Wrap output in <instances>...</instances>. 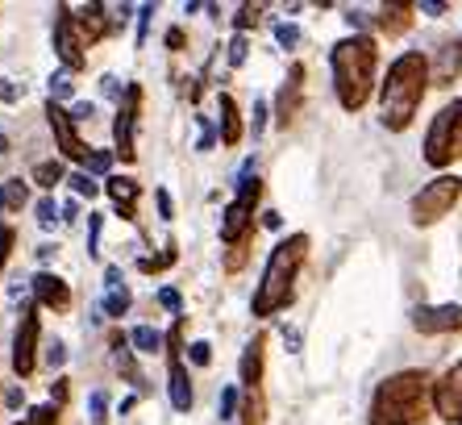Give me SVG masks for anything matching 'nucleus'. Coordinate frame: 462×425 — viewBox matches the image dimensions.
<instances>
[{"label":"nucleus","mask_w":462,"mask_h":425,"mask_svg":"<svg viewBox=\"0 0 462 425\" xmlns=\"http://www.w3.org/2000/svg\"><path fill=\"white\" fill-rule=\"evenodd\" d=\"M105 192L108 200L117 205V213L125 221H138V197H142V184L138 180H129V175H108L105 180Z\"/></svg>","instance_id":"f3484780"},{"label":"nucleus","mask_w":462,"mask_h":425,"mask_svg":"<svg viewBox=\"0 0 462 425\" xmlns=\"http://www.w3.org/2000/svg\"><path fill=\"white\" fill-rule=\"evenodd\" d=\"M217 105H221V142H226V146H237V142H242V113H237V100L226 92Z\"/></svg>","instance_id":"412c9836"},{"label":"nucleus","mask_w":462,"mask_h":425,"mask_svg":"<svg viewBox=\"0 0 462 425\" xmlns=\"http://www.w3.org/2000/svg\"><path fill=\"white\" fill-rule=\"evenodd\" d=\"M283 338H288L291 350H300V334H296V329H283Z\"/></svg>","instance_id":"680f3d73"},{"label":"nucleus","mask_w":462,"mask_h":425,"mask_svg":"<svg viewBox=\"0 0 462 425\" xmlns=\"http://www.w3.org/2000/svg\"><path fill=\"white\" fill-rule=\"evenodd\" d=\"M458 200H462V180L458 175H438V180H430V184L409 200V217H412V226H420V229L438 226L441 217H450Z\"/></svg>","instance_id":"0eeeda50"},{"label":"nucleus","mask_w":462,"mask_h":425,"mask_svg":"<svg viewBox=\"0 0 462 425\" xmlns=\"http://www.w3.org/2000/svg\"><path fill=\"white\" fill-rule=\"evenodd\" d=\"M76 213H79V205H76V200H67V205H63V221H71Z\"/></svg>","instance_id":"e2e57ef3"},{"label":"nucleus","mask_w":462,"mask_h":425,"mask_svg":"<svg viewBox=\"0 0 462 425\" xmlns=\"http://www.w3.org/2000/svg\"><path fill=\"white\" fill-rule=\"evenodd\" d=\"M30 288H33V300L42 309H54V313H67V309H71V288H67V280H59L54 272H38Z\"/></svg>","instance_id":"2eb2a0df"},{"label":"nucleus","mask_w":462,"mask_h":425,"mask_svg":"<svg viewBox=\"0 0 462 425\" xmlns=\"http://www.w3.org/2000/svg\"><path fill=\"white\" fill-rule=\"evenodd\" d=\"M250 55V42H246V33H237L234 42H229V67H242Z\"/></svg>","instance_id":"ea45409f"},{"label":"nucleus","mask_w":462,"mask_h":425,"mask_svg":"<svg viewBox=\"0 0 462 425\" xmlns=\"http://www.w3.org/2000/svg\"><path fill=\"white\" fill-rule=\"evenodd\" d=\"M433 404V375L420 367L396 371L371 396V425H417Z\"/></svg>","instance_id":"20e7f679"},{"label":"nucleus","mask_w":462,"mask_h":425,"mask_svg":"<svg viewBox=\"0 0 462 425\" xmlns=\"http://www.w3.org/2000/svg\"><path fill=\"white\" fill-rule=\"evenodd\" d=\"M105 13H108V5H84V9L76 13V25H79L84 46H97L108 30H117V17H105Z\"/></svg>","instance_id":"a211bd4d"},{"label":"nucleus","mask_w":462,"mask_h":425,"mask_svg":"<svg viewBox=\"0 0 462 425\" xmlns=\"http://www.w3.org/2000/svg\"><path fill=\"white\" fill-rule=\"evenodd\" d=\"M188 359H192L196 367H208V363H213V346H208V342H192V346H188Z\"/></svg>","instance_id":"a19ab883"},{"label":"nucleus","mask_w":462,"mask_h":425,"mask_svg":"<svg viewBox=\"0 0 462 425\" xmlns=\"http://www.w3.org/2000/svg\"><path fill=\"white\" fill-rule=\"evenodd\" d=\"M167 388H171V409L188 413L196 396H192V375H188L183 359H171V363H167Z\"/></svg>","instance_id":"6ab92c4d"},{"label":"nucleus","mask_w":462,"mask_h":425,"mask_svg":"<svg viewBox=\"0 0 462 425\" xmlns=\"http://www.w3.org/2000/svg\"><path fill=\"white\" fill-rule=\"evenodd\" d=\"M25 200H30V188L22 180H9V184H0V213H22Z\"/></svg>","instance_id":"b1692460"},{"label":"nucleus","mask_w":462,"mask_h":425,"mask_svg":"<svg viewBox=\"0 0 462 425\" xmlns=\"http://www.w3.org/2000/svg\"><path fill=\"white\" fill-rule=\"evenodd\" d=\"M430 84H433V63L420 51H404L396 63L387 67L383 84H379V121H383V130L392 134L409 130Z\"/></svg>","instance_id":"f257e3e1"},{"label":"nucleus","mask_w":462,"mask_h":425,"mask_svg":"<svg viewBox=\"0 0 462 425\" xmlns=\"http://www.w3.org/2000/svg\"><path fill=\"white\" fill-rule=\"evenodd\" d=\"M46 363H51V367H63V363H67L63 342H54V346H46Z\"/></svg>","instance_id":"3c124183"},{"label":"nucleus","mask_w":462,"mask_h":425,"mask_svg":"<svg viewBox=\"0 0 462 425\" xmlns=\"http://www.w3.org/2000/svg\"><path fill=\"white\" fill-rule=\"evenodd\" d=\"M183 42H188V38H183L180 25H175V30H167V46H171V51H183Z\"/></svg>","instance_id":"6e6d98bb"},{"label":"nucleus","mask_w":462,"mask_h":425,"mask_svg":"<svg viewBox=\"0 0 462 425\" xmlns=\"http://www.w3.org/2000/svg\"><path fill=\"white\" fill-rule=\"evenodd\" d=\"M100 229H105V213H88V254H100Z\"/></svg>","instance_id":"72a5a7b5"},{"label":"nucleus","mask_w":462,"mask_h":425,"mask_svg":"<svg viewBox=\"0 0 462 425\" xmlns=\"http://www.w3.org/2000/svg\"><path fill=\"white\" fill-rule=\"evenodd\" d=\"M138 113H142V84H129L117 105V121H113V138H117V151L113 154H121V163H134V159H138V142H134Z\"/></svg>","instance_id":"9d476101"},{"label":"nucleus","mask_w":462,"mask_h":425,"mask_svg":"<svg viewBox=\"0 0 462 425\" xmlns=\"http://www.w3.org/2000/svg\"><path fill=\"white\" fill-rule=\"evenodd\" d=\"M108 167H113V151H92V159H88V175H105L108 180Z\"/></svg>","instance_id":"4c0bfd02"},{"label":"nucleus","mask_w":462,"mask_h":425,"mask_svg":"<svg viewBox=\"0 0 462 425\" xmlns=\"http://www.w3.org/2000/svg\"><path fill=\"white\" fill-rule=\"evenodd\" d=\"M250 242H254V238H246V242H237V246H229V254H226V272H229V275H237L242 267H246V259H250Z\"/></svg>","instance_id":"c756f323"},{"label":"nucleus","mask_w":462,"mask_h":425,"mask_svg":"<svg viewBox=\"0 0 462 425\" xmlns=\"http://www.w3.org/2000/svg\"><path fill=\"white\" fill-rule=\"evenodd\" d=\"M304 63H291L288 67V79H283L280 97H275V121H280L283 130H288L291 121H296V113H300V100H304Z\"/></svg>","instance_id":"4468645a"},{"label":"nucleus","mask_w":462,"mask_h":425,"mask_svg":"<svg viewBox=\"0 0 462 425\" xmlns=\"http://www.w3.org/2000/svg\"><path fill=\"white\" fill-rule=\"evenodd\" d=\"M309 234H288V238L271 251L267 267H263V280L254 288V300H250V313L254 317H275L296 300V280H300V267L309 259Z\"/></svg>","instance_id":"7ed1b4c3"},{"label":"nucleus","mask_w":462,"mask_h":425,"mask_svg":"<svg viewBox=\"0 0 462 425\" xmlns=\"http://www.w3.org/2000/svg\"><path fill=\"white\" fill-rule=\"evenodd\" d=\"M92 421L97 425L108 421V393H92Z\"/></svg>","instance_id":"79ce46f5"},{"label":"nucleus","mask_w":462,"mask_h":425,"mask_svg":"<svg viewBox=\"0 0 462 425\" xmlns=\"http://www.w3.org/2000/svg\"><path fill=\"white\" fill-rule=\"evenodd\" d=\"M433 413H438L441 421L462 425V363L446 367L438 380H433Z\"/></svg>","instance_id":"9b49d317"},{"label":"nucleus","mask_w":462,"mask_h":425,"mask_svg":"<svg viewBox=\"0 0 462 425\" xmlns=\"http://www.w3.org/2000/svg\"><path fill=\"white\" fill-rule=\"evenodd\" d=\"M5 404H9V409H22V404H25V388H9V393H5Z\"/></svg>","instance_id":"5fc2aeb1"},{"label":"nucleus","mask_w":462,"mask_h":425,"mask_svg":"<svg viewBox=\"0 0 462 425\" xmlns=\"http://www.w3.org/2000/svg\"><path fill=\"white\" fill-rule=\"evenodd\" d=\"M151 17H154V5H142V9H138V46L146 42V30H151Z\"/></svg>","instance_id":"a18cd8bd"},{"label":"nucleus","mask_w":462,"mask_h":425,"mask_svg":"<svg viewBox=\"0 0 462 425\" xmlns=\"http://www.w3.org/2000/svg\"><path fill=\"white\" fill-rule=\"evenodd\" d=\"M105 283L117 292V288H125V275H121V267H105Z\"/></svg>","instance_id":"864d4df0"},{"label":"nucleus","mask_w":462,"mask_h":425,"mask_svg":"<svg viewBox=\"0 0 462 425\" xmlns=\"http://www.w3.org/2000/svg\"><path fill=\"white\" fill-rule=\"evenodd\" d=\"M425 163L430 167H450L462 159V97H454L438 117L430 121V134H425Z\"/></svg>","instance_id":"39448f33"},{"label":"nucleus","mask_w":462,"mask_h":425,"mask_svg":"<svg viewBox=\"0 0 462 425\" xmlns=\"http://www.w3.org/2000/svg\"><path fill=\"white\" fill-rule=\"evenodd\" d=\"M5 151H9V142H5V134H0V154H5Z\"/></svg>","instance_id":"0e129e2a"},{"label":"nucleus","mask_w":462,"mask_h":425,"mask_svg":"<svg viewBox=\"0 0 462 425\" xmlns=\"http://www.w3.org/2000/svg\"><path fill=\"white\" fill-rule=\"evenodd\" d=\"M175 259H180V246H175V238H167L162 254H146V259H138V272L142 275H159V272H167V267H175Z\"/></svg>","instance_id":"5701e85b"},{"label":"nucleus","mask_w":462,"mask_h":425,"mask_svg":"<svg viewBox=\"0 0 462 425\" xmlns=\"http://www.w3.org/2000/svg\"><path fill=\"white\" fill-rule=\"evenodd\" d=\"M329 71H334V92L346 113H358L375 92L379 76V42L371 33H350L329 51Z\"/></svg>","instance_id":"f03ea898"},{"label":"nucleus","mask_w":462,"mask_h":425,"mask_svg":"<svg viewBox=\"0 0 462 425\" xmlns=\"http://www.w3.org/2000/svg\"><path fill=\"white\" fill-rule=\"evenodd\" d=\"M258 17H263V5H242V9H237V17H234L237 33H246L250 25H258Z\"/></svg>","instance_id":"c9c22d12"},{"label":"nucleus","mask_w":462,"mask_h":425,"mask_svg":"<svg viewBox=\"0 0 462 425\" xmlns=\"http://www.w3.org/2000/svg\"><path fill=\"white\" fill-rule=\"evenodd\" d=\"M412 329H417V334H454V329H462V305L412 309Z\"/></svg>","instance_id":"ddd939ff"},{"label":"nucleus","mask_w":462,"mask_h":425,"mask_svg":"<svg viewBox=\"0 0 462 425\" xmlns=\"http://www.w3.org/2000/svg\"><path fill=\"white\" fill-rule=\"evenodd\" d=\"M38 346H42V317H38V300L22 309V321H17V334H13V371L17 375H33L38 367Z\"/></svg>","instance_id":"6e6552de"},{"label":"nucleus","mask_w":462,"mask_h":425,"mask_svg":"<svg viewBox=\"0 0 462 425\" xmlns=\"http://www.w3.org/2000/svg\"><path fill=\"white\" fill-rule=\"evenodd\" d=\"M263 367H267V334H254V338L246 342V350H242V367H237L246 393L263 388Z\"/></svg>","instance_id":"dca6fc26"},{"label":"nucleus","mask_w":462,"mask_h":425,"mask_svg":"<svg viewBox=\"0 0 462 425\" xmlns=\"http://www.w3.org/2000/svg\"><path fill=\"white\" fill-rule=\"evenodd\" d=\"M154 200H159L162 221H171L175 217V205H171V197H167V188H154Z\"/></svg>","instance_id":"de8ad7c7"},{"label":"nucleus","mask_w":462,"mask_h":425,"mask_svg":"<svg viewBox=\"0 0 462 425\" xmlns=\"http://www.w3.org/2000/svg\"><path fill=\"white\" fill-rule=\"evenodd\" d=\"M0 100H5V105H17V100H22V88L13 84V79H0Z\"/></svg>","instance_id":"09e8293b"},{"label":"nucleus","mask_w":462,"mask_h":425,"mask_svg":"<svg viewBox=\"0 0 462 425\" xmlns=\"http://www.w3.org/2000/svg\"><path fill=\"white\" fill-rule=\"evenodd\" d=\"M67 184L76 188V197H88V200L97 197V192H105V184H97V180H92V175H88V171H76V175H71V180H67Z\"/></svg>","instance_id":"7c9ffc66"},{"label":"nucleus","mask_w":462,"mask_h":425,"mask_svg":"<svg viewBox=\"0 0 462 425\" xmlns=\"http://www.w3.org/2000/svg\"><path fill=\"white\" fill-rule=\"evenodd\" d=\"M346 22L355 25V30H363V25H366V17H363V13H355V9H350V13H346Z\"/></svg>","instance_id":"052dcab7"},{"label":"nucleus","mask_w":462,"mask_h":425,"mask_svg":"<svg viewBox=\"0 0 462 425\" xmlns=\"http://www.w3.org/2000/svg\"><path fill=\"white\" fill-rule=\"evenodd\" d=\"M263 226H267V229H280L283 217H280V213H263Z\"/></svg>","instance_id":"bf43d9fd"},{"label":"nucleus","mask_w":462,"mask_h":425,"mask_svg":"<svg viewBox=\"0 0 462 425\" xmlns=\"http://www.w3.org/2000/svg\"><path fill=\"white\" fill-rule=\"evenodd\" d=\"M129 342L138 346V355H154V350L167 346V338H162L159 329H151V326H138L134 334H129Z\"/></svg>","instance_id":"a878e982"},{"label":"nucleus","mask_w":462,"mask_h":425,"mask_svg":"<svg viewBox=\"0 0 462 425\" xmlns=\"http://www.w3.org/2000/svg\"><path fill=\"white\" fill-rule=\"evenodd\" d=\"M13 242H17V229L0 221V272H5V263H9V254H13Z\"/></svg>","instance_id":"58836bf2"},{"label":"nucleus","mask_w":462,"mask_h":425,"mask_svg":"<svg viewBox=\"0 0 462 425\" xmlns=\"http://www.w3.org/2000/svg\"><path fill=\"white\" fill-rule=\"evenodd\" d=\"M33 213H38V226L51 229L54 221H59V205H54V197H42L38 205H33Z\"/></svg>","instance_id":"f704fd0d"},{"label":"nucleus","mask_w":462,"mask_h":425,"mask_svg":"<svg viewBox=\"0 0 462 425\" xmlns=\"http://www.w3.org/2000/svg\"><path fill=\"white\" fill-rule=\"evenodd\" d=\"M92 113H97V105H92V100H79V105H71V121H92Z\"/></svg>","instance_id":"8fccbe9b"},{"label":"nucleus","mask_w":462,"mask_h":425,"mask_svg":"<svg viewBox=\"0 0 462 425\" xmlns=\"http://www.w3.org/2000/svg\"><path fill=\"white\" fill-rule=\"evenodd\" d=\"M234 409H237V388H226V393H221V421H229Z\"/></svg>","instance_id":"49530a36"},{"label":"nucleus","mask_w":462,"mask_h":425,"mask_svg":"<svg viewBox=\"0 0 462 425\" xmlns=\"http://www.w3.org/2000/svg\"><path fill=\"white\" fill-rule=\"evenodd\" d=\"M275 42H280L283 51H296V46H300V25L280 22V25H275Z\"/></svg>","instance_id":"2f4dec72"},{"label":"nucleus","mask_w":462,"mask_h":425,"mask_svg":"<svg viewBox=\"0 0 462 425\" xmlns=\"http://www.w3.org/2000/svg\"><path fill=\"white\" fill-rule=\"evenodd\" d=\"M379 33H387V38H400V33L412 30V5H383L375 17Z\"/></svg>","instance_id":"aec40b11"},{"label":"nucleus","mask_w":462,"mask_h":425,"mask_svg":"<svg viewBox=\"0 0 462 425\" xmlns=\"http://www.w3.org/2000/svg\"><path fill=\"white\" fill-rule=\"evenodd\" d=\"M446 9H450V5H441V0H425V5H420V13H433V17H441Z\"/></svg>","instance_id":"13d9d810"},{"label":"nucleus","mask_w":462,"mask_h":425,"mask_svg":"<svg viewBox=\"0 0 462 425\" xmlns=\"http://www.w3.org/2000/svg\"><path fill=\"white\" fill-rule=\"evenodd\" d=\"M263 197V180L254 175V167L246 163L242 180H237V200L221 213V242L226 246H237V242L254 238V205Z\"/></svg>","instance_id":"423d86ee"},{"label":"nucleus","mask_w":462,"mask_h":425,"mask_svg":"<svg viewBox=\"0 0 462 425\" xmlns=\"http://www.w3.org/2000/svg\"><path fill=\"white\" fill-rule=\"evenodd\" d=\"M30 180L38 188H54V184H63V180H67V171H63V163H59V159H42V163H33Z\"/></svg>","instance_id":"393cba45"},{"label":"nucleus","mask_w":462,"mask_h":425,"mask_svg":"<svg viewBox=\"0 0 462 425\" xmlns=\"http://www.w3.org/2000/svg\"><path fill=\"white\" fill-rule=\"evenodd\" d=\"M46 121H51V134H54V142H59V151H63V159H76V163H84L88 167V146H84V138L76 134V121H71V113L63 109V105H46Z\"/></svg>","instance_id":"f8f14e48"},{"label":"nucleus","mask_w":462,"mask_h":425,"mask_svg":"<svg viewBox=\"0 0 462 425\" xmlns=\"http://www.w3.org/2000/svg\"><path fill=\"white\" fill-rule=\"evenodd\" d=\"M71 92H76L71 71H54V76H51V100H54V105H59V100H71Z\"/></svg>","instance_id":"c85d7f7f"},{"label":"nucleus","mask_w":462,"mask_h":425,"mask_svg":"<svg viewBox=\"0 0 462 425\" xmlns=\"http://www.w3.org/2000/svg\"><path fill=\"white\" fill-rule=\"evenodd\" d=\"M183 329H188V317H175L171 334H167V359H180V350H183Z\"/></svg>","instance_id":"473e14b6"},{"label":"nucleus","mask_w":462,"mask_h":425,"mask_svg":"<svg viewBox=\"0 0 462 425\" xmlns=\"http://www.w3.org/2000/svg\"><path fill=\"white\" fill-rule=\"evenodd\" d=\"M159 305H162V309H171L175 317H183V313H180V309H183V296L175 292V288H162V292H159Z\"/></svg>","instance_id":"37998d69"},{"label":"nucleus","mask_w":462,"mask_h":425,"mask_svg":"<svg viewBox=\"0 0 462 425\" xmlns=\"http://www.w3.org/2000/svg\"><path fill=\"white\" fill-rule=\"evenodd\" d=\"M30 425H59V404H38V409H30Z\"/></svg>","instance_id":"e433bc0d"},{"label":"nucleus","mask_w":462,"mask_h":425,"mask_svg":"<svg viewBox=\"0 0 462 425\" xmlns=\"http://www.w3.org/2000/svg\"><path fill=\"white\" fill-rule=\"evenodd\" d=\"M129 305H134V296H129V288H117V292L105 296V313L108 317H125Z\"/></svg>","instance_id":"cd10ccee"},{"label":"nucleus","mask_w":462,"mask_h":425,"mask_svg":"<svg viewBox=\"0 0 462 425\" xmlns=\"http://www.w3.org/2000/svg\"><path fill=\"white\" fill-rule=\"evenodd\" d=\"M200 121H205V117H200ZM213 142H217V130H213V125H208V121H205V134H200V151H208Z\"/></svg>","instance_id":"4d7b16f0"},{"label":"nucleus","mask_w":462,"mask_h":425,"mask_svg":"<svg viewBox=\"0 0 462 425\" xmlns=\"http://www.w3.org/2000/svg\"><path fill=\"white\" fill-rule=\"evenodd\" d=\"M67 393H71V380H67V375H59V380L51 383V401L63 409V404H67Z\"/></svg>","instance_id":"c03bdc74"},{"label":"nucleus","mask_w":462,"mask_h":425,"mask_svg":"<svg viewBox=\"0 0 462 425\" xmlns=\"http://www.w3.org/2000/svg\"><path fill=\"white\" fill-rule=\"evenodd\" d=\"M458 71H462V42L458 46H441V59H438V67H433V79H438V84H450Z\"/></svg>","instance_id":"4be33fe9"},{"label":"nucleus","mask_w":462,"mask_h":425,"mask_svg":"<svg viewBox=\"0 0 462 425\" xmlns=\"http://www.w3.org/2000/svg\"><path fill=\"white\" fill-rule=\"evenodd\" d=\"M54 51H59V59H63V71H79V67L88 63V46L84 38H79V25H76V9L71 5H59L54 9Z\"/></svg>","instance_id":"1a4fd4ad"},{"label":"nucleus","mask_w":462,"mask_h":425,"mask_svg":"<svg viewBox=\"0 0 462 425\" xmlns=\"http://www.w3.org/2000/svg\"><path fill=\"white\" fill-rule=\"evenodd\" d=\"M263 125H267V100H254V138L263 134Z\"/></svg>","instance_id":"603ef678"},{"label":"nucleus","mask_w":462,"mask_h":425,"mask_svg":"<svg viewBox=\"0 0 462 425\" xmlns=\"http://www.w3.org/2000/svg\"><path fill=\"white\" fill-rule=\"evenodd\" d=\"M263 421H267V401H263V388H258V393H246V401H242V425Z\"/></svg>","instance_id":"bb28decb"}]
</instances>
